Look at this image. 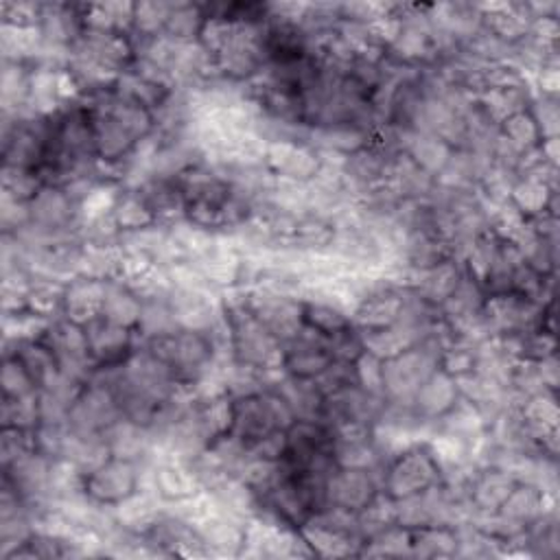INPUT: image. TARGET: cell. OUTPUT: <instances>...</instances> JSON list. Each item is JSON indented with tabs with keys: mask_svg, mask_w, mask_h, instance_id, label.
<instances>
[{
	"mask_svg": "<svg viewBox=\"0 0 560 560\" xmlns=\"http://www.w3.org/2000/svg\"><path fill=\"white\" fill-rule=\"evenodd\" d=\"M223 298V322L228 328L230 359L262 376L282 370L284 346L273 332L243 304L236 289Z\"/></svg>",
	"mask_w": 560,
	"mask_h": 560,
	"instance_id": "obj_1",
	"label": "cell"
},
{
	"mask_svg": "<svg viewBox=\"0 0 560 560\" xmlns=\"http://www.w3.org/2000/svg\"><path fill=\"white\" fill-rule=\"evenodd\" d=\"M295 416L287 400L271 387H260L241 396H232V427L230 433L245 448L273 431H287Z\"/></svg>",
	"mask_w": 560,
	"mask_h": 560,
	"instance_id": "obj_2",
	"label": "cell"
},
{
	"mask_svg": "<svg viewBox=\"0 0 560 560\" xmlns=\"http://www.w3.org/2000/svg\"><path fill=\"white\" fill-rule=\"evenodd\" d=\"M444 343L433 335H427L418 346L400 352L394 359L383 361V387L385 400L398 405H411L420 385L438 370L440 350Z\"/></svg>",
	"mask_w": 560,
	"mask_h": 560,
	"instance_id": "obj_3",
	"label": "cell"
},
{
	"mask_svg": "<svg viewBox=\"0 0 560 560\" xmlns=\"http://www.w3.org/2000/svg\"><path fill=\"white\" fill-rule=\"evenodd\" d=\"M440 481L442 470L424 442L392 457L381 472V490L394 501L427 492Z\"/></svg>",
	"mask_w": 560,
	"mask_h": 560,
	"instance_id": "obj_4",
	"label": "cell"
},
{
	"mask_svg": "<svg viewBox=\"0 0 560 560\" xmlns=\"http://www.w3.org/2000/svg\"><path fill=\"white\" fill-rule=\"evenodd\" d=\"M243 304L284 343L295 339L304 328V302L291 293H278L260 287L238 289Z\"/></svg>",
	"mask_w": 560,
	"mask_h": 560,
	"instance_id": "obj_5",
	"label": "cell"
},
{
	"mask_svg": "<svg viewBox=\"0 0 560 560\" xmlns=\"http://www.w3.org/2000/svg\"><path fill=\"white\" fill-rule=\"evenodd\" d=\"M144 468L140 462L109 457L83 477V494L103 508H112L142 488Z\"/></svg>",
	"mask_w": 560,
	"mask_h": 560,
	"instance_id": "obj_6",
	"label": "cell"
},
{
	"mask_svg": "<svg viewBox=\"0 0 560 560\" xmlns=\"http://www.w3.org/2000/svg\"><path fill=\"white\" fill-rule=\"evenodd\" d=\"M118 418H122V411L118 407L116 396L112 389L101 383L98 378H90L81 392L74 396L70 409H68V429L83 433V435H96L107 431Z\"/></svg>",
	"mask_w": 560,
	"mask_h": 560,
	"instance_id": "obj_7",
	"label": "cell"
},
{
	"mask_svg": "<svg viewBox=\"0 0 560 560\" xmlns=\"http://www.w3.org/2000/svg\"><path fill=\"white\" fill-rule=\"evenodd\" d=\"M265 168L280 179L308 184L322 168V158L315 147L295 136L267 140Z\"/></svg>",
	"mask_w": 560,
	"mask_h": 560,
	"instance_id": "obj_8",
	"label": "cell"
},
{
	"mask_svg": "<svg viewBox=\"0 0 560 560\" xmlns=\"http://www.w3.org/2000/svg\"><path fill=\"white\" fill-rule=\"evenodd\" d=\"M407 306V289L381 278L359 300L352 311V326L357 330H376L394 326L402 319Z\"/></svg>",
	"mask_w": 560,
	"mask_h": 560,
	"instance_id": "obj_9",
	"label": "cell"
},
{
	"mask_svg": "<svg viewBox=\"0 0 560 560\" xmlns=\"http://www.w3.org/2000/svg\"><path fill=\"white\" fill-rule=\"evenodd\" d=\"M381 492V477L374 470L357 468H332L326 477L324 497L326 505H335L359 514Z\"/></svg>",
	"mask_w": 560,
	"mask_h": 560,
	"instance_id": "obj_10",
	"label": "cell"
},
{
	"mask_svg": "<svg viewBox=\"0 0 560 560\" xmlns=\"http://www.w3.org/2000/svg\"><path fill=\"white\" fill-rule=\"evenodd\" d=\"M151 490L166 503H179L203 490L192 462L179 457H153L147 464Z\"/></svg>",
	"mask_w": 560,
	"mask_h": 560,
	"instance_id": "obj_11",
	"label": "cell"
},
{
	"mask_svg": "<svg viewBox=\"0 0 560 560\" xmlns=\"http://www.w3.org/2000/svg\"><path fill=\"white\" fill-rule=\"evenodd\" d=\"M210 553L217 556H238L245 549V536H247V521L230 512L219 503L214 497L212 508L192 523Z\"/></svg>",
	"mask_w": 560,
	"mask_h": 560,
	"instance_id": "obj_12",
	"label": "cell"
},
{
	"mask_svg": "<svg viewBox=\"0 0 560 560\" xmlns=\"http://www.w3.org/2000/svg\"><path fill=\"white\" fill-rule=\"evenodd\" d=\"M90 359L98 368H118L136 350V330L107 322L105 317L94 319L85 326Z\"/></svg>",
	"mask_w": 560,
	"mask_h": 560,
	"instance_id": "obj_13",
	"label": "cell"
},
{
	"mask_svg": "<svg viewBox=\"0 0 560 560\" xmlns=\"http://www.w3.org/2000/svg\"><path fill=\"white\" fill-rule=\"evenodd\" d=\"M332 361L328 341L304 326L295 339L284 343L282 372L298 378H317Z\"/></svg>",
	"mask_w": 560,
	"mask_h": 560,
	"instance_id": "obj_14",
	"label": "cell"
},
{
	"mask_svg": "<svg viewBox=\"0 0 560 560\" xmlns=\"http://www.w3.org/2000/svg\"><path fill=\"white\" fill-rule=\"evenodd\" d=\"M518 479L501 466H475L468 477V505L472 512H499Z\"/></svg>",
	"mask_w": 560,
	"mask_h": 560,
	"instance_id": "obj_15",
	"label": "cell"
},
{
	"mask_svg": "<svg viewBox=\"0 0 560 560\" xmlns=\"http://www.w3.org/2000/svg\"><path fill=\"white\" fill-rule=\"evenodd\" d=\"M107 282L90 276H74L63 287V311L61 317L88 326L103 313Z\"/></svg>",
	"mask_w": 560,
	"mask_h": 560,
	"instance_id": "obj_16",
	"label": "cell"
},
{
	"mask_svg": "<svg viewBox=\"0 0 560 560\" xmlns=\"http://www.w3.org/2000/svg\"><path fill=\"white\" fill-rule=\"evenodd\" d=\"M164 508H166V503L151 488L142 486L131 497L122 499L120 503L112 505L109 510H112L116 525L122 532L144 536L153 527V523L164 514Z\"/></svg>",
	"mask_w": 560,
	"mask_h": 560,
	"instance_id": "obj_17",
	"label": "cell"
},
{
	"mask_svg": "<svg viewBox=\"0 0 560 560\" xmlns=\"http://www.w3.org/2000/svg\"><path fill=\"white\" fill-rule=\"evenodd\" d=\"M271 387L287 400L295 420L324 422L326 396L317 387L315 378H298V376L282 374L278 381L271 383Z\"/></svg>",
	"mask_w": 560,
	"mask_h": 560,
	"instance_id": "obj_18",
	"label": "cell"
},
{
	"mask_svg": "<svg viewBox=\"0 0 560 560\" xmlns=\"http://www.w3.org/2000/svg\"><path fill=\"white\" fill-rule=\"evenodd\" d=\"M459 400V387L457 381L453 376H448L446 372H442L440 368L420 385V389L416 392L411 407L413 411L431 422L438 424V420L453 409V405Z\"/></svg>",
	"mask_w": 560,
	"mask_h": 560,
	"instance_id": "obj_19",
	"label": "cell"
},
{
	"mask_svg": "<svg viewBox=\"0 0 560 560\" xmlns=\"http://www.w3.org/2000/svg\"><path fill=\"white\" fill-rule=\"evenodd\" d=\"M4 354H15L22 361L37 389L52 387L61 376L59 359L44 339H26L13 346H4Z\"/></svg>",
	"mask_w": 560,
	"mask_h": 560,
	"instance_id": "obj_20",
	"label": "cell"
},
{
	"mask_svg": "<svg viewBox=\"0 0 560 560\" xmlns=\"http://www.w3.org/2000/svg\"><path fill=\"white\" fill-rule=\"evenodd\" d=\"M400 149L411 158V162L424 171L427 175H431L433 179L448 166L455 149L444 142L440 136L435 133H427V131H413L402 136Z\"/></svg>",
	"mask_w": 560,
	"mask_h": 560,
	"instance_id": "obj_21",
	"label": "cell"
},
{
	"mask_svg": "<svg viewBox=\"0 0 560 560\" xmlns=\"http://www.w3.org/2000/svg\"><path fill=\"white\" fill-rule=\"evenodd\" d=\"M59 70L52 66H31L28 77V96H26V112L37 118H50L66 105L59 96Z\"/></svg>",
	"mask_w": 560,
	"mask_h": 560,
	"instance_id": "obj_22",
	"label": "cell"
},
{
	"mask_svg": "<svg viewBox=\"0 0 560 560\" xmlns=\"http://www.w3.org/2000/svg\"><path fill=\"white\" fill-rule=\"evenodd\" d=\"M0 50L2 61H15L35 66L42 61L46 42L39 26H13L2 24L0 26Z\"/></svg>",
	"mask_w": 560,
	"mask_h": 560,
	"instance_id": "obj_23",
	"label": "cell"
},
{
	"mask_svg": "<svg viewBox=\"0 0 560 560\" xmlns=\"http://www.w3.org/2000/svg\"><path fill=\"white\" fill-rule=\"evenodd\" d=\"M556 188L549 186L542 179L527 177V175H516L512 188H510V203L523 219H536L547 214L549 206L556 199Z\"/></svg>",
	"mask_w": 560,
	"mask_h": 560,
	"instance_id": "obj_24",
	"label": "cell"
},
{
	"mask_svg": "<svg viewBox=\"0 0 560 560\" xmlns=\"http://www.w3.org/2000/svg\"><path fill=\"white\" fill-rule=\"evenodd\" d=\"M136 2H92L81 4V20L85 31L101 33H129L133 26Z\"/></svg>",
	"mask_w": 560,
	"mask_h": 560,
	"instance_id": "obj_25",
	"label": "cell"
},
{
	"mask_svg": "<svg viewBox=\"0 0 560 560\" xmlns=\"http://www.w3.org/2000/svg\"><path fill=\"white\" fill-rule=\"evenodd\" d=\"M112 219L120 234H136L142 230H149L158 223V217L144 201V197L136 188H122L118 195V201L112 210Z\"/></svg>",
	"mask_w": 560,
	"mask_h": 560,
	"instance_id": "obj_26",
	"label": "cell"
},
{
	"mask_svg": "<svg viewBox=\"0 0 560 560\" xmlns=\"http://www.w3.org/2000/svg\"><path fill=\"white\" fill-rule=\"evenodd\" d=\"M140 315H142V298L133 289H129L125 282L109 280L101 317L136 330Z\"/></svg>",
	"mask_w": 560,
	"mask_h": 560,
	"instance_id": "obj_27",
	"label": "cell"
},
{
	"mask_svg": "<svg viewBox=\"0 0 560 560\" xmlns=\"http://www.w3.org/2000/svg\"><path fill=\"white\" fill-rule=\"evenodd\" d=\"M459 553V534L453 525H427L411 529V556L435 558Z\"/></svg>",
	"mask_w": 560,
	"mask_h": 560,
	"instance_id": "obj_28",
	"label": "cell"
},
{
	"mask_svg": "<svg viewBox=\"0 0 560 560\" xmlns=\"http://www.w3.org/2000/svg\"><path fill=\"white\" fill-rule=\"evenodd\" d=\"M63 282L33 278V284L26 293V313L42 319H59L63 311Z\"/></svg>",
	"mask_w": 560,
	"mask_h": 560,
	"instance_id": "obj_29",
	"label": "cell"
},
{
	"mask_svg": "<svg viewBox=\"0 0 560 560\" xmlns=\"http://www.w3.org/2000/svg\"><path fill=\"white\" fill-rule=\"evenodd\" d=\"M304 326L324 339H332L352 328V315L324 302H304Z\"/></svg>",
	"mask_w": 560,
	"mask_h": 560,
	"instance_id": "obj_30",
	"label": "cell"
},
{
	"mask_svg": "<svg viewBox=\"0 0 560 560\" xmlns=\"http://www.w3.org/2000/svg\"><path fill=\"white\" fill-rule=\"evenodd\" d=\"M499 133L503 136V140L514 149L518 151L521 155L529 149H536L540 144V129L534 120V116L529 114V109H523V112H516L512 114L510 118H505L501 125H499Z\"/></svg>",
	"mask_w": 560,
	"mask_h": 560,
	"instance_id": "obj_31",
	"label": "cell"
},
{
	"mask_svg": "<svg viewBox=\"0 0 560 560\" xmlns=\"http://www.w3.org/2000/svg\"><path fill=\"white\" fill-rule=\"evenodd\" d=\"M122 186L116 182H96L79 203V225L112 214Z\"/></svg>",
	"mask_w": 560,
	"mask_h": 560,
	"instance_id": "obj_32",
	"label": "cell"
},
{
	"mask_svg": "<svg viewBox=\"0 0 560 560\" xmlns=\"http://www.w3.org/2000/svg\"><path fill=\"white\" fill-rule=\"evenodd\" d=\"M0 420H2V427L35 431L42 422L39 392L22 396V398H2Z\"/></svg>",
	"mask_w": 560,
	"mask_h": 560,
	"instance_id": "obj_33",
	"label": "cell"
},
{
	"mask_svg": "<svg viewBox=\"0 0 560 560\" xmlns=\"http://www.w3.org/2000/svg\"><path fill=\"white\" fill-rule=\"evenodd\" d=\"M203 7L190 2H175L164 26V35L179 42H197L201 24H203Z\"/></svg>",
	"mask_w": 560,
	"mask_h": 560,
	"instance_id": "obj_34",
	"label": "cell"
},
{
	"mask_svg": "<svg viewBox=\"0 0 560 560\" xmlns=\"http://www.w3.org/2000/svg\"><path fill=\"white\" fill-rule=\"evenodd\" d=\"M175 2H136L133 4V26L131 33L140 39H151L164 33L168 15Z\"/></svg>",
	"mask_w": 560,
	"mask_h": 560,
	"instance_id": "obj_35",
	"label": "cell"
},
{
	"mask_svg": "<svg viewBox=\"0 0 560 560\" xmlns=\"http://www.w3.org/2000/svg\"><path fill=\"white\" fill-rule=\"evenodd\" d=\"M477 343L470 341H451L448 346H444L440 350V359H438V368L442 372H446L453 378H462L468 376L477 370Z\"/></svg>",
	"mask_w": 560,
	"mask_h": 560,
	"instance_id": "obj_36",
	"label": "cell"
},
{
	"mask_svg": "<svg viewBox=\"0 0 560 560\" xmlns=\"http://www.w3.org/2000/svg\"><path fill=\"white\" fill-rule=\"evenodd\" d=\"M0 385H2V398H22L39 392L35 381L31 378V374L26 372V368L15 354H4Z\"/></svg>",
	"mask_w": 560,
	"mask_h": 560,
	"instance_id": "obj_37",
	"label": "cell"
},
{
	"mask_svg": "<svg viewBox=\"0 0 560 560\" xmlns=\"http://www.w3.org/2000/svg\"><path fill=\"white\" fill-rule=\"evenodd\" d=\"M42 186H46L39 177L37 171H26V168H13V166H2V195H9L18 201H31Z\"/></svg>",
	"mask_w": 560,
	"mask_h": 560,
	"instance_id": "obj_38",
	"label": "cell"
},
{
	"mask_svg": "<svg viewBox=\"0 0 560 560\" xmlns=\"http://www.w3.org/2000/svg\"><path fill=\"white\" fill-rule=\"evenodd\" d=\"M354 378L357 385L376 398H385V387H383V361L376 359L370 352H361L354 361Z\"/></svg>",
	"mask_w": 560,
	"mask_h": 560,
	"instance_id": "obj_39",
	"label": "cell"
},
{
	"mask_svg": "<svg viewBox=\"0 0 560 560\" xmlns=\"http://www.w3.org/2000/svg\"><path fill=\"white\" fill-rule=\"evenodd\" d=\"M42 4L44 2H15V0H7V2L0 4L2 24L39 26V22H42Z\"/></svg>",
	"mask_w": 560,
	"mask_h": 560,
	"instance_id": "obj_40",
	"label": "cell"
},
{
	"mask_svg": "<svg viewBox=\"0 0 560 560\" xmlns=\"http://www.w3.org/2000/svg\"><path fill=\"white\" fill-rule=\"evenodd\" d=\"M529 114L534 116L538 129H540V138H556L558 136V105H556V96H536L529 103Z\"/></svg>",
	"mask_w": 560,
	"mask_h": 560,
	"instance_id": "obj_41",
	"label": "cell"
},
{
	"mask_svg": "<svg viewBox=\"0 0 560 560\" xmlns=\"http://www.w3.org/2000/svg\"><path fill=\"white\" fill-rule=\"evenodd\" d=\"M536 79H538V90L542 96H556L558 94V68L556 63H547L542 66L538 72H536Z\"/></svg>",
	"mask_w": 560,
	"mask_h": 560,
	"instance_id": "obj_42",
	"label": "cell"
}]
</instances>
